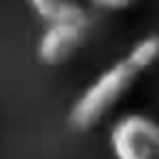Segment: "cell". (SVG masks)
<instances>
[{"mask_svg": "<svg viewBox=\"0 0 159 159\" xmlns=\"http://www.w3.org/2000/svg\"><path fill=\"white\" fill-rule=\"evenodd\" d=\"M159 60V35H144L137 40L119 60H114L109 67H104L72 102L67 112V127L75 132H89L94 129L122 99L124 94L137 84V80L152 70Z\"/></svg>", "mask_w": 159, "mask_h": 159, "instance_id": "obj_1", "label": "cell"}, {"mask_svg": "<svg viewBox=\"0 0 159 159\" xmlns=\"http://www.w3.org/2000/svg\"><path fill=\"white\" fill-rule=\"evenodd\" d=\"M89 30H92V20L82 5L72 2V5L62 7L60 12H55L52 17L45 20V27L37 40V50H35L37 60L50 67L65 65L84 45Z\"/></svg>", "mask_w": 159, "mask_h": 159, "instance_id": "obj_2", "label": "cell"}, {"mask_svg": "<svg viewBox=\"0 0 159 159\" xmlns=\"http://www.w3.org/2000/svg\"><path fill=\"white\" fill-rule=\"evenodd\" d=\"M114 159H159V122L142 112L122 114L109 129Z\"/></svg>", "mask_w": 159, "mask_h": 159, "instance_id": "obj_3", "label": "cell"}, {"mask_svg": "<svg viewBox=\"0 0 159 159\" xmlns=\"http://www.w3.org/2000/svg\"><path fill=\"white\" fill-rule=\"evenodd\" d=\"M72 2H75V0H27V5L32 7V12H35L37 17H42V20L52 17L55 12H60L62 7L72 5Z\"/></svg>", "mask_w": 159, "mask_h": 159, "instance_id": "obj_4", "label": "cell"}, {"mask_svg": "<svg viewBox=\"0 0 159 159\" xmlns=\"http://www.w3.org/2000/svg\"><path fill=\"white\" fill-rule=\"evenodd\" d=\"M137 0H87L89 7L94 10H102V12H122V10H129Z\"/></svg>", "mask_w": 159, "mask_h": 159, "instance_id": "obj_5", "label": "cell"}]
</instances>
